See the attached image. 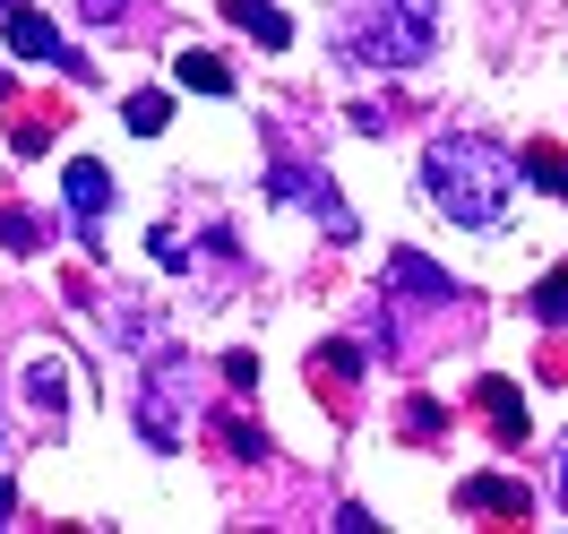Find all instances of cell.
Returning <instances> with one entry per match:
<instances>
[{"label":"cell","instance_id":"11","mask_svg":"<svg viewBox=\"0 0 568 534\" xmlns=\"http://www.w3.org/2000/svg\"><path fill=\"white\" fill-rule=\"evenodd\" d=\"M465 508H508V517H534L526 508V483H499V474H483V483H457Z\"/></svg>","mask_w":568,"mask_h":534},{"label":"cell","instance_id":"10","mask_svg":"<svg viewBox=\"0 0 568 534\" xmlns=\"http://www.w3.org/2000/svg\"><path fill=\"white\" fill-rule=\"evenodd\" d=\"M224 18H233L250 43H267V52H284V43H293V27H284L276 0H224Z\"/></svg>","mask_w":568,"mask_h":534},{"label":"cell","instance_id":"1","mask_svg":"<svg viewBox=\"0 0 568 534\" xmlns=\"http://www.w3.org/2000/svg\"><path fill=\"white\" fill-rule=\"evenodd\" d=\"M423 181H430V199H439V215H457L465 233H499L508 208H517V155L499 139H474V130L430 139Z\"/></svg>","mask_w":568,"mask_h":534},{"label":"cell","instance_id":"4","mask_svg":"<svg viewBox=\"0 0 568 534\" xmlns=\"http://www.w3.org/2000/svg\"><path fill=\"white\" fill-rule=\"evenodd\" d=\"M0 43H9V52H18V61H52V70H87V61H78L70 43H61V27H52V18H43V9H9V27H0Z\"/></svg>","mask_w":568,"mask_h":534},{"label":"cell","instance_id":"6","mask_svg":"<svg viewBox=\"0 0 568 534\" xmlns=\"http://www.w3.org/2000/svg\"><path fill=\"white\" fill-rule=\"evenodd\" d=\"M61 190H70V215H78V233H87V250H104L95 233H104V208H112V173L95 155H78L70 173H61Z\"/></svg>","mask_w":568,"mask_h":534},{"label":"cell","instance_id":"2","mask_svg":"<svg viewBox=\"0 0 568 534\" xmlns=\"http://www.w3.org/2000/svg\"><path fill=\"white\" fill-rule=\"evenodd\" d=\"M439 43V0H345V52L371 70H414Z\"/></svg>","mask_w":568,"mask_h":534},{"label":"cell","instance_id":"8","mask_svg":"<svg viewBox=\"0 0 568 534\" xmlns=\"http://www.w3.org/2000/svg\"><path fill=\"white\" fill-rule=\"evenodd\" d=\"M388 285L396 293H423V302H439V311H457V276H439V268L414 259V250H388Z\"/></svg>","mask_w":568,"mask_h":534},{"label":"cell","instance_id":"12","mask_svg":"<svg viewBox=\"0 0 568 534\" xmlns=\"http://www.w3.org/2000/svg\"><path fill=\"white\" fill-rule=\"evenodd\" d=\"M181 87H199V95H233V70H224L215 52H181Z\"/></svg>","mask_w":568,"mask_h":534},{"label":"cell","instance_id":"15","mask_svg":"<svg viewBox=\"0 0 568 534\" xmlns=\"http://www.w3.org/2000/svg\"><path fill=\"white\" fill-rule=\"evenodd\" d=\"M534 320H542V328H568V268H551V276L534 285Z\"/></svg>","mask_w":568,"mask_h":534},{"label":"cell","instance_id":"22","mask_svg":"<svg viewBox=\"0 0 568 534\" xmlns=\"http://www.w3.org/2000/svg\"><path fill=\"white\" fill-rule=\"evenodd\" d=\"M0 526H9V483H0Z\"/></svg>","mask_w":568,"mask_h":534},{"label":"cell","instance_id":"3","mask_svg":"<svg viewBox=\"0 0 568 534\" xmlns=\"http://www.w3.org/2000/svg\"><path fill=\"white\" fill-rule=\"evenodd\" d=\"M267 190H276V199H293L302 215H320V224L336 233V242H354V208H345V199L327 190V173H302V164H276V173H267Z\"/></svg>","mask_w":568,"mask_h":534},{"label":"cell","instance_id":"5","mask_svg":"<svg viewBox=\"0 0 568 534\" xmlns=\"http://www.w3.org/2000/svg\"><path fill=\"white\" fill-rule=\"evenodd\" d=\"M18 396H27V414H36L43 431H61V414H70V362H61V354H27Z\"/></svg>","mask_w":568,"mask_h":534},{"label":"cell","instance_id":"21","mask_svg":"<svg viewBox=\"0 0 568 534\" xmlns=\"http://www.w3.org/2000/svg\"><path fill=\"white\" fill-rule=\"evenodd\" d=\"M560 508H568V449H560Z\"/></svg>","mask_w":568,"mask_h":534},{"label":"cell","instance_id":"20","mask_svg":"<svg viewBox=\"0 0 568 534\" xmlns=\"http://www.w3.org/2000/svg\"><path fill=\"white\" fill-rule=\"evenodd\" d=\"M78 9H87L95 27H112V18H130V0H78Z\"/></svg>","mask_w":568,"mask_h":534},{"label":"cell","instance_id":"14","mask_svg":"<svg viewBox=\"0 0 568 534\" xmlns=\"http://www.w3.org/2000/svg\"><path fill=\"white\" fill-rule=\"evenodd\" d=\"M517 173H534L551 199H568V155H560V147H526V155H517Z\"/></svg>","mask_w":568,"mask_h":534},{"label":"cell","instance_id":"16","mask_svg":"<svg viewBox=\"0 0 568 534\" xmlns=\"http://www.w3.org/2000/svg\"><path fill=\"white\" fill-rule=\"evenodd\" d=\"M0 242L18 250V259H36V250H43V224L27 208H0Z\"/></svg>","mask_w":568,"mask_h":534},{"label":"cell","instance_id":"13","mask_svg":"<svg viewBox=\"0 0 568 534\" xmlns=\"http://www.w3.org/2000/svg\"><path fill=\"white\" fill-rule=\"evenodd\" d=\"M121 121H130V130H139V139H155V130H164V121H173V95H155V87H139V95H130V104H121Z\"/></svg>","mask_w":568,"mask_h":534},{"label":"cell","instance_id":"19","mask_svg":"<svg viewBox=\"0 0 568 534\" xmlns=\"http://www.w3.org/2000/svg\"><path fill=\"white\" fill-rule=\"evenodd\" d=\"M155 268H190V242H181V233H155Z\"/></svg>","mask_w":568,"mask_h":534},{"label":"cell","instance_id":"7","mask_svg":"<svg viewBox=\"0 0 568 534\" xmlns=\"http://www.w3.org/2000/svg\"><path fill=\"white\" fill-rule=\"evenodd\" d=\"M139 431L155 440V449H181V371L164 362V371H146L139 389Z\"/></svg>","mask_w":568,"mask_h":534},{"label":"cell","instance_id":"9","mask_svg":"<svg viewBox=\"0 0 568 534\" xmlns=\"http://www.w3.org/2000/svg\"><path fill=\"white\" fill-rule=\"evenodd\" d=\"M474 405H483V423L499 431V449H526V396L508 389V380H483V389H474Z\"/></svg>","mask_w":568,"mask_h":534},{"label":"cell","instance_id":"18","mask_svg":"<svg viewBox=\"0 0 568 534\" xmlns=\"http://www.w3.org/2000/svg\"><path fill=\"white\" fill-rule=\"evenodd\" d=\"M52 130H61V112H18V147H27V155H43Z\"/></svg>","mask_w":568,"mask_h":534},{"label":"cell","instance_id":"17","mask_svg":"<svg viewBox=\"0 0 568 534\" xmlns=\"http://www.w3.org/2000/svg\"><path fill=\"white\" fill-rule=\"evenodd\" d=\"M215 440H224V449H233V457H267V440H258V423H233V414H224V423H215Z\"/></svg>","mask_w":568,"mask_h":534}]
</instances>
